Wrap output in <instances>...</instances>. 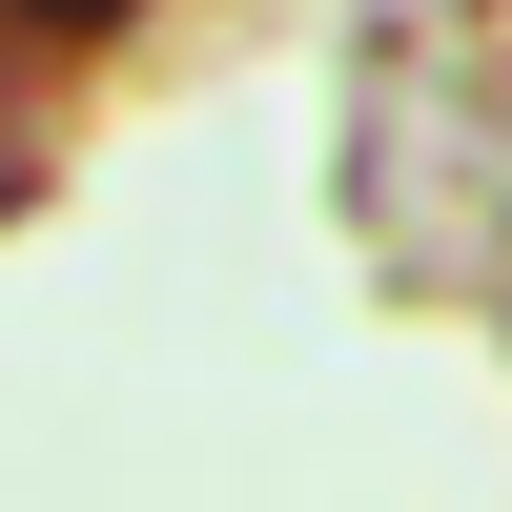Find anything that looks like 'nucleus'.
Returning a JSON list of instances; mask_svg holds the SVG:
<instances>
[{
    "mask_svg": "<svg viewBox=\"0 0 512 512\" xmlns=\"http://www.w3.org/2000/svg\"><path fill=\"white\" fill-rule=\"evenodd\" d=\"M21 21H103V0H21Z\"/></svg>",
    "mask_w": 512,
    "mask_h": 512,
    "instance_id": "1",
    "label": "nucleus"
}]
</instances>
